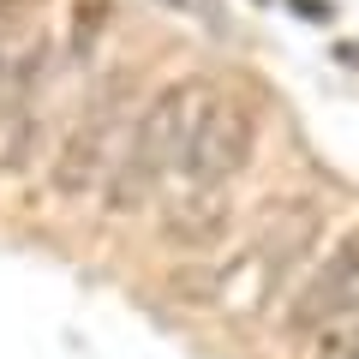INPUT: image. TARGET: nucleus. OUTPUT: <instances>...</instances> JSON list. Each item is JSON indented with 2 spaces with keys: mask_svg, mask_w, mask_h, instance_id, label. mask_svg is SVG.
<instances>
[{
  "mask_svg": "<svg viewBox=\"0 0 359 359\" xmlns=\"http://www.w3.org/2000/svg\"><path fill=\"white\" fill-rule=\"evenodd\" d=\"M359 318V233H347L318 269H311V282L294 294L287 306V330L299 335H318V330H335V323Z\"/></svg>",
  "mask_w": 359,
  "mask_h": 359,
  "instance_id": "3",
  "label": "nucleus"
},
{
  "mask_svg": "<svg viewBox=\"0 0 359 359\" xmlns=\"http://www.w3.org/2000/svg\"><path fill=\"white\" fill-rule=\"evenodd\" d=\"M42 72V42H25L18 54H0V96H25Z\"/></svg>",
  "mask_w": 359,
  "mask_h": 359,
  "instance_id": "7",
  "label": "nucleus"
},
{
  "mask_svg": "<svg viewBox=\"0 0 359 359\" xmlns=\"http://www.w3.org/2000/svg\"><path fill=\"white\" fill-rule=\"evenodd\" d=\"M192 192V204H174L168 210V240L180 245H210L228 233V204H222L216 192H204V186H186Z\"/></svg>",
  "mask_w": 359,
  "mask_h": 359,
  "instance_id": "6",
  "label": "nucleus"
},
{
  "mask_svg": "<svg viewBox=\"0 0 359 359\" xmlns=\"http://www.w3.org/2000/svg\"><path fill=\"white\" fill-rule=\"evenodd\" d=\"M335 359H359V323L341 335V341H335Z\"/></svg>",
  "mask_w": 359,
  "mask_h": 359,
  "instance_id": "9",
  "label": "nucleus"
},
{
  "mask_svg": "<svg viewBox=\"0 0 359 359\" xmlns=\"http://www.w3.org/2000/svg\"><path fill=\"white\" fill-rule=\"evenodd\" d=\"M102 144H108V120H102V114H90L84 126H78L72 138H66L60 162H54V186H60L66 198L90 192V186L102 180Z\"/></svg>",
  "mask_w": 359,
  "mask_h": 359,
  "instance_id": "5",
  "label": "nucleus"
},
{
  "mask_svg": "<svg viewBox=\"0 0 359 359\" xmlns=\"http://www.w3.org/2000/svg\"><path fill=\"white\" fill-rule=\"evenodd\" d=\"M210 108V90L204 84H168L156 90L144 114L132 120V138H126V156L114 162V180H108V204L114 210H138L144 198L156 192V180L168 168H180L186 144H192V126L198 114Z\"/></svg>",
  "mask_w": 359,
  "mask_h": 359,
  "instance_id": "1",
  "label": "nucleus"
},
{
  "mask_svg": "<svg viewBox=\"0 0 359 359\" xmlns=\"http://www.w3.org/2000/svg\"><path fill=\"white\" fill-rule=\"evenodd\" d=\"M25 13H30V0H0V36H6V30H13Z\"/></svg>",
  "mask_w": 359,
  "mask_h": 359,
  "instance_id": "8",
  "label": "nucleus"
},
{
  "mask_svg": "<svg viewBox=\"0 0 359 359\" xmlns=\"http://www.w3.org/2000/svg\"><path fill=\"white\" fill-rule=\"evenodd\" d=\"M252 150H257V120L228 96H210V108L192 126V144L180 156V174H186V186L222 192L252 168Z\"/></svg>",
  "mask_w": 359,
  "mask_h": 359,
  "instance_id": "2",
  "label": "nucleus"
},
{
  "mask_svg": "<svg viewBox=\"0 0 359 359\" xmlns=\"http://www.w3.org/2000/svg\"><path fill=\"white\" fill-rule=\"evenodd\" d=\"M311 233H318V210H311V204H282V210H269V228H264V240H257L269 282H282L287 264H299V257L311 252Z\"/></svg>",
  "mask_w": 359,
  "mask_h": 359,
  "instance_id": "4",
  "label": "nucleus"
}]
</instances>
